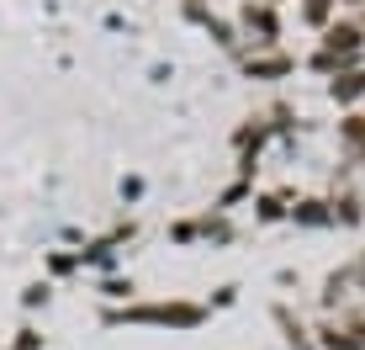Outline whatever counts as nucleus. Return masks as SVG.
I'll return each instance as SVG.
<instances>
[{"label": "nucleus", "mask_w": 365, "mask_h": 350, "mask_svg": "<svg viewBox=\"0 0 365 350\" xmlns=\"http://www.w3.org/2000/svg\"><path fill=\"white\" fill-rule=\"evenodd\" d=\"M323 345L329 350H365V314H344L339 324H329Z\"/></svg>", "instance_id": "nucleus-1"}, {"label": "nucleus", "mask_w": 365, "mask_h": 350, "mask_svg": "<svg viewBox=\"0 0 365 350\" xmlns=\"http://www.w3.org/2000/svg\"><path fill=\"white\" fill-rule=\"evenodd\" d=\"M360 37H365V27H360V21H334L323 43H329V54H339L344 64H355V59H360Z\"/></svg>", "instance_id": "nucleus-2"}, {"label": "nucleus", "mask_w": 365, "mask_h": 350, "mask_svg": "<svg viewBox=\"0 0 365 350\" xmlns=\"http://www.w3.org/2000/svg\"><path fill=\"white\" fill-rule=\"evenodd\" d=\"M339 144L349 149V159H355V165L365 159V117H360V111H349V117L339 122Z\"/></svg>", "instance_id": "nucleus-3"}, {"label": "nucleus", "mask_w": 365, "mask_h": 350, "mask_svg": "<svg viewBox=\"0 0 365 350\" xmlns=\"http://www.w3.org/2000/svg\"><path fill=\"white\" fill-rule=\"evenodd\" d=\"M329 91H334V101H360V96H365V69H344V74H334V85H329Z\"/></svg>", "instance_id": "nucleus-4"}, {"label": "nucleus", "mask_w": 365, "mask_h": 350, "mask_svg": "<svg viewBox=\"0 0 365 350\" xmlns=\"http://www.w3.org/2000/svg\"><path fill=\"white\" fill-rule=\"evenodd\" d=\"M334 218H339V223H360V218H365V212H360V196H339V202H334Z\"/></svg>", "instance_id": "nucleus-5"}, {"label": "nucleus", "mask_w": 365, "mask_h": 350, "mask_svg": "<svg viewBox=\"0 0 365 350\" xmlns=\"http://www.w3.org/2000/svg\"><path fill=\"white\" fill-rule=\"evenodd\" d=\"M360 27H365V21H360Z\"/></svg>", "instance_id": "nucleus-6"}]
</instances>
